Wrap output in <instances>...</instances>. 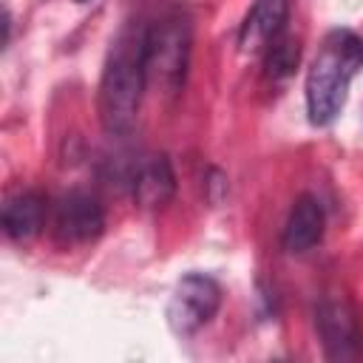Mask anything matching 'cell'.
Here are the masks:
<instances>
[{
    "label": "cell",
    "mask_w": 363,
    "mask_h": 363,
    "mask_svg": "<svg viewBox=\"0 0 363 363\" xmlns=\"http://www.w3.org/2000/svg\"><path fill=\"white\" fill-rule=\"evenodd\" d=\"M193 48V23L187 11L167 9L145 28V77L147 85L176 96L184 85Z\"/></svg>",
    "instance_id": "3"
},
{
    "label": "cell",
    "mask_w": 363,
    "mask_h": 363,
    "mask_svg": "<svg viewBox=\"0 0 363 363\" xmlns=\"http://www.w3.org/2000/svg\"><path fill=\"white\" fill-rule=\"evenodd\" d=\"M145 28L147 23H128L113 37L105 68L99 77L96 111L105 133L125 136L136 125L142 91L147 88L145 77Z\"/></svg>",
    "instance_id": "1"
},
{
    "label": "cell",
    "mask_w": 363,
    "mask_h": 363,
    "mask_svg": "<svg viewBox=\"0 0 363 363\" xmlns=\"http://www.w3.org/2000/svg\"><path fill=\"white\" fill-rule=\"evenodd\" d=\"M298 60H301V40L284 31V34L264 51L267 77H269L272 82H275V79H286V77L298 68Z\"/></svg>",
    "instance_id": "11"
},
{
    "label": "cell",
    "mask_w": 363,
    "mask_h": 363,
    "mask_svg": "<svg viewBox=\"0 0 363 363\" xmlns=\"http://www.w3.org/2000/svg\"><path fill=\"white\" fill-rule=\"evenodd\" d=\"M45 213H48V204H45L43 193L20 190L17 196H11L3 204V233L17 244L31 241L34 235H40V230L45 224Z\"/></svg>",
    "instance_id": "10"
},
{
    "label": "cell",
    "mask_w": 363,
    "mask_h": 363,
    "mask_svg": "<svg viewBox=\"0 0 363 363\" xmlns=\"http://www.w3.org/2000/svg\"><path fill=\"white\" fill-rule=\"evenodd\" d=\"M315 329L329 360H352L360 352L363 332L352 298L340 286H329L315 303Z\"/></svg>",
    "instance_id": "4"
},
{
    "label": "cell",
    "mask_w": 363,
    "mask_h": 363,
    "mask_svg": "<svg viewBox=\"0 0 363 363\" xmlns=\"http://www.w3.org/2000/svg\"><path fill=\"white\" fill-rule=\"evenodd\" d=\"M363 71V37L349 28H332L306 71V113L315 128L332 125L349 96L352 79Z\"/></svg>",
    "instance_id": "2"
},
{
    "label": "cell",
    "mask_w": 363,
    "mask_h": 363,
    "mask_svg": "<svg viewBox=\"0 0 363 363\" xmlns=\"http://www.w3.org/2000/svg\"><path fill=\"white\" fill-rule=\"evenodd\" d=\"M77 3H88V0H77Z\"/></svg>",
    "instance_id": "12"
},
{
    "label": "cell",
    "mask_w": 363,
    "mask_h": 363,
    "mask_svg": "<svg viewBox=\"0 0 363 363\" xmlns=\"http://www.w3.org/2000/svg\"><path fill=\"white\" fill-rule=\"evenodd\" d=\"M286 20H289V0H252L238 28L241 54L264 57V51L286 31Z\"/></svg>",
    "instance_id": "7"
},
{
    "label": "cell",
    "mask_w": 363,
    "mask_h": 363,
    "mask_svg": "<svg viewBox=\"0 0 363 363\" xmlns=\"http://www.w3.org/2000/svg\"><path fill=\"white\" fill-rule=\"evenodd\" d=\"M133 201L142 210H159L164 207L176 193V173L167 156H150L139 164L133 182Z\"/></svg>",
    "instance_id": "9"
},
{
    "label": "cell",
    "mask_w": 363,
    "mask_h": 363,
    "mask_svg": "<svg viewBox=\"0 0 363 363\" xmlns=\"http://www.w3.org/2000/svg\"><path fill=\"white\" fill-rule=\"evenodd\" d=\"M221 306V286L204 272L184 275L167 301V326L179 337H190L204 329Z\"/></svg>",
    "instance_id": "5"
},
{
    "label": "cell",
    "mask_w": 363,
    "mask_h": 363,
    "mask_svg": "<svg viewBox=\"0 0 363 363\" xmlns=\"http://www.w3.org/2000/svg\"><path fill=\"white\" fill-rule=\"evenodd\" d=\"M323 230H326V216H323L320 201L315 196L303 193L289 207V216H286V224L281 233V247L289 255H303L320 244Z\"/></svg>",
    "instance_id": "8"
},
{
    "label": "cell",
    "mask_w": 363,
    "mask_h": 363,
    "mask_svg": "<svg viewBox=\"0 0 363 363\" xmlns=\"http://www.w3.org/2000/svg\"><path fill=\"white\" fill-rule=\"evenodd\" d=\"M105 230V213L102 204L82 190H74L62 196L51 216V233L57 244L62 247H82L102 235Z\"/></svg>",
    "instance_id": "6"
}]
</instances>
